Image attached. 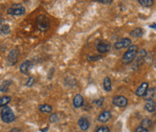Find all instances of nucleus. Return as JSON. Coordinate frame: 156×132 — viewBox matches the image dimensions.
<instances>
[{
    "label": "nucleus",
    "mask_w": 156,
    "mask_h": 132,
    "mask_svg": "<svg viewBox=\"0 0 156 132\" xmlns=\"http://www.w3.org/2000/svg\"><path fill=\"white\" fill-rule=\"evenodd\" d=\"M98 2L103 3V4H109V3H112L111 0H98Z\"/></svg>",
    "instance_id": "nucleus-28"
},
{
    "label": "nucleus",
    "mask_w": 156,
    "mask_h": 132,
    "mask_svg": "<svg viewBox=\"0 0 156 132\" xmlns=\"http://www.w3.org/2000/svg\"><path fill=\"white\" fill-rule=\"evenodd\" d=\"M153 94H154V90H153V89H150V90L147 89V93L145 94V98L147 99V101H148V100H152V97L154 96Z\"/></svg>",
    "instance_id": "nucleus-21"
},
{
    "label": "nucleus",
    "mask_w": 156,
    "mask_h": 132,
    "mask_svg": "<svg viewBox=\"0 0 156 132\" xmlns=\"http://www.w3.org/2000/svg\"><path fill=\"white\" fill-rule=\"evenodd\" d=\"M136 55H137V46L131 45L129 48H128V50L125 53L122 61H123V63H125V64H128L136 58Z\"/></svg>",
    "instance_id": "nucleus-1"
},
{
    "label": "nucleus",
    "mask_w": 156,
    "mask_h": 132,
    "mask_svg": "<svg viewBox=\"0 0 156 132\" xmlns=\"http://www.w3.org/2000/svg\"><path fill=\"white\" fill-rule=\"evenodd\" d=\"M34 82H35V79H34V78L32 77V78H30V79L28 80V81L26 82V86L31 87V86L34 84Z\"/></svg>",
    "instance_id": "nucleus-25"
},
{
    "label": "nucleus",
    "mask_w": 156,
    "mask_h": 132,
    "mask_svg": "<svg viewBox=\"0 0 156 132\" xmlns=\"http://www.w3.org/2000/svg\"><path fill=\"white\" fill-rule=\"evenodd\" d=\"M50 122L51 123H55V122H58V115L57 114H52L50 116Z\"/></svg>",
    "instance_id": "nucleus-24"
},
{
    "label": "nucleus",
    "mask_w": 156,
    "mask_h": 132,
    "mask_svg": "<svg viewBox=\"0 0 156 132\" xmlns=\"http://www.w3.org/2000/svg\"><path fill=\"white\" fill-rule=\"evenodd\" d=\"M103 102H104V100L103 99H100V100H98V101H94V102L96 103V105H103Z\"/></svg>",
    "instance_id": "nucleus-29"
},
{
    "label": "nucleus",
    "mask_w": 156,
    "mask_h": 132,
    "mask_svg": "<svg viewBox=\"0 0 156 132\" xmlns=\"http://www.w3.org/2000/svg\"><path fill=\"white\" fill-rule=\"evenodd\" d=\"M12 83V81H10V80H7V81H5L3 84L0 86V91H2V92H5V91H7L8 90V88H9V85Z\"/></svg>",
    "instance_id": "nucleus-22"
},
{
    "label": "nucleus",
    "mask_w": 156,
    "mask_h": 132,
    "mask_svg": "<svg viewBox=\"0 0 156 132\" xmlns=\"http://www.w3.org/2000/svg\"><path fill=\"white\" fill-rule=\"evenodd\" d=\"M142 34H143V30L141 28H136V29H134L130 32V36L133 37H139Z\"/></svg>",
    "instance_id": "nucleus-17"
},
{
    "label": "nucleus",
    "mask_w": 156,
    "mask_h": 132,
    "mask_svg": "<svg viewBox=\"0 0 156 132\" xmlns=\"http://www.w3.org/2000/svg\"><path fill=\"white\" fill-rule=\"evenodd\" d=\"M96 132H110V129L107 127H101L96 130Z\"/></svg>",
    "instance_id": "nucleus-23"
},
{
    "label": "nucleus",
    "mask_w": 156,
    "mask_h": 132,
    "mask_svg": "<svg viewBox=\"0 0 156 132\" xmlns=\"http://www.w3.org/2000/svg\"><path fill=\"white\" fill-rule=\"evenodd\" d=\"M37 26L40 31H46L49 29L50 27V22L49 19L45 16H39L37 18Z\"/></svg>",
    "instance_id": "nucleus-3"
},
{
    "label": "nucleus",
    "mask_w": 156,
    "mask_h": 132,
    "mask_svg": "<svg viewBox=\"0 0 156 132\" xmlns=\"http://www.w3.org/2000/svg\"><path fill=\"white\" fill-rule=\"evenodd\" d=\"M33 67V63L32 61L30 60H26V61H23L21 64H20V67H19V70L22 74H28L29 71L31 70V68Z\"/></svg>",
    "instance_id": "nucleus-8"
},
{
    "label": "nucleus",
    "mask_w": 156,
    "mask_h": 132,
    "mask_svg": "<svg viewBox=\"0 0 156 132\" xmlns=\"http://www.w3.org/2000/svg\"><path fill=\"white\" fill-rule=\"evenodd\" d=\"M78 123H79V127H80V128L81 130H87L88 128H89V127H90L89 121H88L86 118H84V117L80 118Z\"/></svg>",
    "instance_id": "nucleus-9"
},
{
    "label": "nucleus",
    "mask_w": 156,
    "mask_h": 132,
    "mask_svg": "<svg viewBox=\"0 0 156 132\" xmlns=\"http://www.w3.org/2000/svg\"><path fill=\"white\" fill-rule=\"evenodd\" d=\"M38 109H39L40 112H43V113H51L52 112V106H50L48 105H39Z\"/></svg>",
    "instance_id": "nucleus-16"
},
{
    "label": "nucleus",
    "mask_w": 156,
    "mask_h": 132,
    "mask_svg": "<svg viewBox=\"0 0 156 132\" xmlns=\"http://www.w3.org/2000/svg\"><path fill=\"white\" fill-rule=\"evenodd\" d=\"M147 87H148V84L147 82H143L142 84L138 87V89L136 90V95L138 97H143L145 96V94L147 93Z\"/></svg>",
    "instance_id": "nucleus-11"
},
{
    "label": "nucleus",
    "mask_w": 156,
    "mask_h": 132,
    "mask_svg": "<svg viewBox=\"0 0 156 132\" xmlns=\"http://www.w3.org/2000/svg\"><path fill=\"white\" fill-rule=\"evenodd\" d=\"M111 118V113L110 111L108 110H105L104 112H101L99 116H98V121L99 122H101V123H105L107 122Z\"/></svg>",
    "instance_id": "nucleus-10"
},
{
    "label": "nucleus",
    "mask_w": 156,
    "mask_h": 132,
    "mask_svg": "<svg viewBox=\"0 0 156 132\" xmlns=\"http://www.w3.org/2000/svg\"><path fill=\"white\" fill-rule=\"evenodd\" d=\"M111 80L110 79L106 77L105 80H104V89L105 90V91H110L111 90Z\"/></svg>",
    "instance_id": "nucleus-18"
},
{
    "label": "nucleus",
    "mask_w": 156,
    "mask_h": 132,
    "mask_svg": "<svg viewBox=\"0 0 156 132\" xmlns=\"http://www.w3.org/2000/svg\"><path fill=\"white\" fill-rule=\"evenodd\" d=\"M135 132H148V130L147 128H144L142 127H139L136 128V130H135Z\"/></svg>",
    "instance_id": "nucleus-26"
},
{
    "label": "nucleus",
    "mask_w": 156,
    "mask_h": 132,
    "mask_svg": "<svg viewBox=\"0 0 156 132\" xmlns=\"http://www.w3.org/2000/svg\"><path fill=\"white\" fill-rule=\"evenodd\" d=\"M114 46L118 50L123 49V48H129L131 46V40L129 38H122L118 40L117 42L114 44Z\"/></svg>",
    "instance_id": "nucleus-5"
},
{
    "label": "nucleus",
    "mask_w": 156,
    "mask_h": 132,
    "mask_svg": "<svg viewBox=\"0 0 156 132\" xmlns=\"http://www.w3.org/2000/svg\"><path fill=\"white\" fill-rule=\"evenodd\" d=\"M145 108L148 112H154L156 110V102L153 100H148L146 102Z\"/></svg>",
    "instance_id": "nucleus-13"
},
{
    "label": "nucleus",
    "mask_w": 156,
    "mask_h": 132,
    "mask_svg": "<svg viewBox=\"0 0 156 132\" xmlns=\"http://www.w3.org/2000/svg\"><path fill=\"white\" fill-rule=\"evenodd\" d=\"M138 2L140 3L141 6H144V7H151L154 3L153 0H139Z\"/></svg>",
    "instance_id": "nucleus-19"
},
{
    "label": "nucleus",
    "mask_w": 156,
    "mask_h": 132,
    "mask_svg": "<svg viewBox=\"0 0 156 132\" xmlns=\"http://www.w3.org/2000/svg\"><path fill=\"white\" fill-rule=\"evenodd\" d=\"M8 13L11 16H22L25 13V8L21 4H13L11 8L8 9Z\"/></svg>",
    "instance_id": "nucleus-4"
},
{
    "label": "nucleus",
    "mask_w": 156,
    "mask_h": 132,
    "mask_svg": "<svg viewBox=\"0 0 156 132\" xmlns=\"http://www.w3.org/2000/svg\"><path fill=\"white\" fill-rule=\"evenodd\" d=\"M110 47H111V45L109 42H107V41H101V42H99L97 45V49L100 53L103 54V53H106L109 51Z\"/></svg>",
    "instance_id": "nucleus-7"
},
{
    "label": "nucleus",
    "mask_w": 156,
    "mask_h": 132,
    "mask_svg": "<svg viewBox=\"0 0 156 132\" xmlns=\"http://www.w3.org/2000/svg\"><path fill=\"white\" fill-rule=\"evenodd\" d=\"M155 67H156V62H155Z\"/></svg>",
    "instance_id": "nucleus-30"
},
{
    "label": "nucleus",
    "mask_w": 156,
    "mask_h": 132,
    "mask_svg": "<svg viewBox=\"0 0 156 132\" xmlns=\"http://www.w3.org/2000/svg\"><path fill=\"white\" fill-rule=\"evenodd\" d=\"M17 55H18V53L16 49H12L10 53H9V55H8V59L10 61V63L12 65L16 64V61H17Z\"/></svg>",
    "instance_id": "nucleus-12"
},
{
    "label": "nucleus",
    "mask_w": 156,
    "mask_h": 132,
    "mask_svg": "<svg viewBox=\"0 0 156 132\" xmlns=\"http://www.w3.org/2000/svg\"><path fill=\"white\" fill-rule=\"evenodd\" d=\"M1 119L4 123H12L15 121L16 117H15V114H13L12 110L10 108V107H3V109L1 110Z\"/></svg>",
    "instance_id": "nucleus-2"
},
{
    "label": "nucleus",
    "mask_w": 156,
    "mask_h": 132,
    "mask_svg": "<svg viewBox=\"0 0 156 132\" xmlns=\"http://www.w3.org/2000/svg\"><path fill=\"white\" fill-rule=\"evenodd\" d=\"M73 105H74V106H75L76 108H79V107H80L81 105H83V96L80 95V94L76 95L75 98H74V100H73Z\"/></svg>",
    "instance_id": "nucleus-14"
},
{
    "label": "nucleus",
    "mask_w": 156,
    "mask_h": 132,
    "mask_svg": "<svg viewBox=\"0 0 156 132\" xmlns=\"http://www.w3.org/2000/svg\"><path fill=\"white\" fill-rule=\"evenodd\" d=\"M151 124H152V123H151V121L150 119H145V120L142 121L141 126H142V127L147 129V127H151Z\"/></svg>",
    "instance_id": "nucleus-20"
},
{
    "label": "nucleus",
    "mask_w": 156,
    "mask_h": 132,
    "mask_svg": "<svg viewBox=\"0 0 156 132\" xmlns=\"http://www.w3.org/2000/svg\"><path fill=\"white\" fill-rule=\"evenodd\" d=\"M113 105L119 107H125L127 105V99L124 96H117L113 99Z\"/></svg>",
    "instance_id": "nucleus-6"
},
{
    "label": "nucleus",
    "mask_w": 156,
    "mask_h": 132,
    "mask_svg": "<svg viewBox=\"0 0 156 132\" xmlns=\"http://www.w3.org/2000/svg\"><path fill=\"white\" fill-rule=\"evenodd\" d=\"M10 102H11V97L9 96L1 97V98H0V107H5Z\"/></svg>",
    "instance_id": "nucleus-15"
},
{
    "label": "nucleus",
    "mask_w": 156,
    "mask_h": 132,
    "mask_svg": "<svg viewBox=\"0 0 156 132\" xmlns=\"http://www.w3.org/2000/svg\"><path fill=\"white\" fill-rule=\"evenodd\" d=\"M4 22H3V20L0 18V34H3V27H4Z\"/></svg>",
    "instance_id": "nucleus-27"
}]
</instances>
